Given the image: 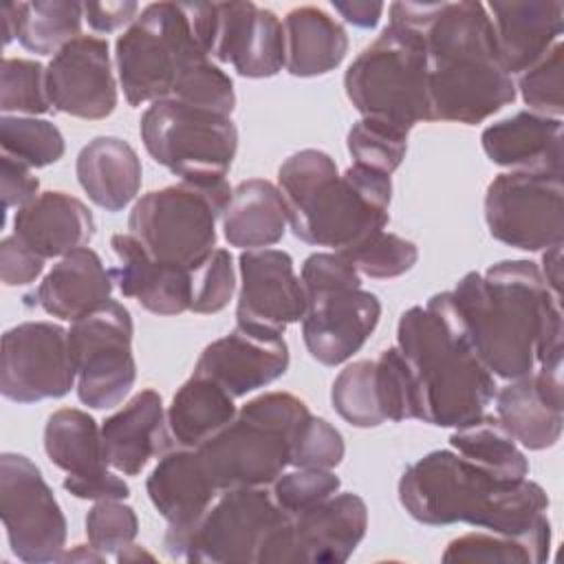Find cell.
Here are the masks:
<instances>
[{"label": "cell", "mask_w": 564, "mask_h": 564, "mask_svg": "<svg viewBox=\"0 0 564 564\" xmlns=\"http://www.w3.org/2000/svg\"><path fill=\"white\" fill-rule=\"evenodd\" d=\"M469 341L485 368L500 379L562 370V311L529 260H502L485 273L469 271L449 291Z\"/></svg>", "instance_id": "1"}, {"label": "cell", "mask_w": 564, "mask_h": 564, "mask_svg": "<svg viewBox=\"0 0 564 564\" xmlns=\"http://www.w3.org/2000/svg\"><path fill=\"white\" fill-rule=\"evenodd\" d=\"M390 22L419 31L423 40L430 121L476 126L513 104L516 82L500 64L485 4L394 2Z\"/></svg>", "instance_id": "2"}, {"label": "cell", "mask_w": 564, "mask_h": 564, "mask_svg": "<svg viewBox=\"0 0 564 564\" xmlns=\"http://www.w3.org/2000/svg\"><path fill=\"white\" fill-rule=\"evenodd\" d=\"M399 500L421 524L465 522L524 540L538 551L540 562L549 560V496L527 476L500 478L454 449H434L405 467Z\"/></svg>", "instance_id": "3"}, {"label": "cell", "mask_w": 564, "mask_h": 564, "mask_svg": "<svg viewBox=\"0 0 564 564\" xmlns=\"http://www.w3.org/2000/svg\"><path fill=\"white\" fill-rule=\"evenodd\" d=\"M397 348L412 375L414 419L460 427L491 405L496 377L478 359L449 291L401 313Z\"/></svg>", "instance_id": "4"}, {"label": "cell", "mask_w": 564, "mask_h": 564, "mask_svg": "<svg viewBox=\"0 0 564 564\" xmlns=\"http://www.w3.org/2000/svg\"><path fill=\"white\" fill-rule=\"evenodd\" d=\"M278 189L286 203L293 236L313 247L348 251L390 220L388 174L357 163L339 174L335 159L315 148L282 161Z\"/></svg>", "instance_id": "5"}, {"label": "cell", "mask_w": 564, "mask_h": 564, "mask_svg": "<svg viewBox=\"0 0 564 564\" xmlns=\"http://www.w3.org/2000/svg\"><path fill=\"white\" fill-rule=\"evenodd\" d=\"M308 414L300 397L264 392L194 449L218 491L267 487L291 465L293 438Z\"/></svg>", "instance_id": "6"}, {"label": "cell", "mask_w": 564, "mask_h": 564, "mask_svg": "<svg viewBox=\"0 0 564 564\" xmlns=\"http://www.w3.org/2000/svg\"><path fill=\"white\" fill-rule=\"evenodd\" d=\"M344 90L355 110L410 132L430 121L427 59L419 31L390 22L348 66Z\"/></svg>", "instance_id": "7"}, {"label": "cell", "mask_w": 564, "mask_h": 564, "mask_svg": "<svg viewBox=\"0 0 564 564\" xmlns=\"http://www.w3.org/2000/svg\"><path fill=\"white\" fill-rule=\"evenodd\" d=\"M209 55L200 46L187 2H152L115 42L119 84L130 106L167 99L176 82Z\"/></svg>", "instance_id": "8"}, {"label": "cell", "mask_w": 564, "mask_h": 564, "mask_svg": "<svg viewBox=\"0 0 564 564\" xmlns=\"http://www.w3.org/2000/svg\"><path fill=\"white\" fill-rule=\"evenodd\" d=\"M139 134L148 154L181 181L198 187L227 183L238 150V130L229 115L159 99L141 115Z\"/></svg>", "instance_id": "9"}, {"label": "cell", "mask_w": 564, "mask_h": 564, "mask_svg": "<svg viewBox=\"0 0 564 564\" xmlns=\"http://www.w3.org/2000/svg\"><path fill=\"white\" fill-rule=\"evenodd\" d=\"M234 187L176 183L143 194L128 218L130 234L165 264L194 271L216 249V218L223 216Z\"/></svg>", "instance_id": "10"}, {"label": "cell", "mask_w": 564, "mask_h": 564, "mask_svg": "<svg viewBox=\"0 0 564 564\" xmlns=\"http://www.w3.org/2000/svg\"><path fill=\"white\" fill-rule=\"evenodd\" d=\"M284 516L264 487L225 489L183 535L163 538V546L174 560L258 564L267 535Z\"/></svg>", "instance_id": "11"}, {"label": "cell", "mask_w": 564, "mask_h": 564, "mask_svg": "<svg viewBox=\"0 0 564 564\" xmlns=\"http://www.w3.org/2000/svg\"><path fill=\"white\" fill-rule=\"evenodd\" d=\"M130 311L110 300L68 328L70 357L77 372V397L93 410L119 405L134 386L137 361L132 355Z\"/></svg>", "instance_id": "12"}, {"label": "cell", "mask_w": 564, "mask_h": 564, "mask_svg": "<svg viewBox=\"0 0 564 564\" xmlns=\"http://www.w3.org/2000/svg\"><path fill=\"white\" fill-rule=\"evenodd\" d=\"M196 37L209 59L231 64L240 77L264 79L286 64L280 18L253 2H187Z\"/></svg>", "instance_id": "13"}, {"label": "cell", "mask_w": 564, "mask_h": 564, "mask_svg": "<svg viewBox=\"0 0 564 564\" xmlns=\"http://www.w3.org/2000/svg\"><path fill=\"white\" fill-rule=\"evenodd\" d=\"M489 234L522 251H546L564 240L562 174L509 170L487 185Z\"/></svg>", "instance_id": "14"}, {"label": "cell", "mask_w": 564, "mask_h": 564, "mask_svg": "<svg viewBox=\"0 0 564 564\" xmlns=\"http://www.w3.org/2000/svg\"><path fill=\"white\" fill-rule=\"evenodd\" d=\"M0 518L18 560L59 562L68 524L40 467L24 454L0 456Z\"/></svg>", "instance_id": "15"}, {"label": "cell", "mask_w": 564, "mask_h": 564, "mask_svg": "<svg viewBox=\"0 0 564 564\" xmlns=\"http://www.w3.org/2000/svg\"><path fill=\"white\" fill-rule=\"evenodd\" d=\"M77 383L68 330L53 322H22L2 335L0 392L15 403L62 399Z\"/></svg>", "instance_id": "16"}, {"label": "cell", "mask_w": 564, "mask_h": 564, "mask_svg": "<svg viewBox=\"0 0 564 564\" xmlns=\"http://www.w3.org/2000/svg\"><path fill=\"white\" fill-rule=\"evenodd\" d=\"M302 337L313 359L324 366L348 361L375 333L381 302L361 286H335L306 293Z\"/></svg>", "instance_id": "17"}, {"label": "cell", "mask_w": 564, "mask_h": 564, "mask_svg": "<svg viewBox=\"0 0 564 564\" xmlns=\"http://www.w3.org/2000/svg\"><path fill=\"white\" fill-rule=\"evenodd\" d=\"M51 108L77 119H106L117 108V82L108 42L79 35L55 53L46 66Z\"/></svg>", "instance_id": "18"}, {"label": "cell", "mask_w": 564, "mask_h": 564, "mask_svg": "<svg viewBox=\"0 0 564 564\" xmlns=\"http://www.w3.org/2000/svg\"><path fill=\"white\" fill-rule=\"evenodd\" d=\"M289 361V346L282 333L236 322L231 333L205 346L194 375L216 381L238 399L280 379Z\"/></svg>", "instance_id": "19"}, {"label": "cell", "mask_w": 564, "mask_h": 564, "mask_svg": "<svg viewBox=\"0 0 564 564\" xmlns=\"http://www.w3.org/2000/svg\"><path fill=\"white\" fill-rule=\"evenodd\" d=\"M240 291L236 322L284 333L304 319L306 291L295 273L293 258L282 249H249L238 258Z\"/></svg>", "instance_id": "20"}, {"label": "cell", "mask_w": 564, "mask_h": 564, "mask_svg": "<svg viewBox=\"0 0 564 564\" xmlns=\"http://www.w3.org/2000/svg\"><path fill=\"white\" fill-rule=\"evenodd\" d=\"M562 390V370H533L496 390V416L522 447H553L564 425Z\"/></svg>", "instance_id": "21"}, {"label": "cell", "mask_w": 564, "mask_h": 564, "mask_svg": "<svg viewBox=\"0 0 564 564\" xmlns=\"http://www.w3.org/2000/svg\"><path fill=\"white\" fill-rule=\"evenodd\" d=\"M289 518L293 564H341L355 553L368 529V507L352 491L333 494Z\"/></svg>", "instance_id": "22"}, {"label": "cell", "mask_w": 564, "mask_h": 564, "mask_svg": "<svg viewBox=\"0 0 564 564\" xmlns=\"http://www.w3.org/2000/svg\"><path fill=\"white\" fill-rule=\"evenodd\" d=\"M110 247L119 264L110 269L123 297L154 315H181L192 306V271L154 260L132 234H115Z\"/></svg>", "instance_id": "23"}, {"label": "cell", "mask_w": 564, "mask_h": 564, "mask_svg": "<svg viewBox=\"0 0 564 564\" xmlns=\"http://www.w3.org/2000/svg\"><path fill=\"white\" fill-rule=\"evenodd\" d=\"M104 454L110 469L137 476L150 458L170 447V427L161 394L152 388L137 392L101 423Z\"/></svg>", "instance_id": "24"}, {"label": "cell", "mask_w": 564, "mask_h": 564, "mask_svg": "<svg viewBox=\"0 0 564 564\" xmlns=\"http://www.w3.org/2000/svg\"><path fill=\"white\" fill-rule=\"evenodd\" d=\"M502 68L513 77L535 64L564 31L562 0H522L485 4Z\"/></svg>", "instance_id": "25"}, {"label": "cell", "mask_w": 564, "mask_h": 564, "mask_svg": "<svg viewBox=\"0 0 564 564\" xmlns=\"http://www.w3.org/2000/svg\"><path fill=\"white\" fill-rule=\"evenodd\" d=\"M112 273L104 267L99 253L82 247L59 258L24 300L29 306L35 304L44 313L73 324L108 304L112 300Z\"/></svg>", "instance_id": "26"}, {"label": "cell", "mask_w": 564, "mask_h": 564, "mask_svg": "<svg viewBox=\"0 0 564 564\" xmlns=\"http://www.w3.org/2000/svg\"><path fill=\"white\" fill-rule=\"evenodd\" d=\"M145 489L154 509L167 520L163 538L183 535L220 494L194 447H176L161 454L145 480Z\"/></svg>", "instance_id": "27"}, {"label": "cell", "mask_w": 564, "mask_h": 564, "mask_svg": "<svg viewBox=\"0 0 564 564\" xmlns=\"http://www.w3.org/2000/svg\"><path fill=\"white\" fill-rule=\"evenodd\" d=\"M491 163L520 172L562 174V119L520 110L480 134Z\"/></svg>", "instance_id": "28"}, {"label": "cell", "mask_w": 564, "mask_h": 564, "mask_svg": "<svg viewBox=\"0 0 564 564\" xmlns=\"http://www.w3.org/2000/svg\"><path fill=\"white\" fill-rule=\"evenodd\" d=\"M13 234L44 260L64 258L90 242L95 218L79 198L51 189L15 212Z\"/></svg>", "instance_id": "29"}, {"label": "cell", "mask_w": 564, "mask_h": 564, "mask_svg": "<svg viewBox=\"0 0 564 564\" xmlns=\"http://www.w3.org/2000/svg\"><path fill=\"white\" fill-rule=\"evenodd\" d=\"M75 172L88 198L97 207L115 214L137 198L143 167L137 150L128 141L104 134L79 150Z\"/></svg>", "instance_id": "30"}, {"label": "cell", "mask_w": 564, "mask_h": 564, "mask_svg": "<svg viewBox=\"0 0 564 564\" xmlns=\"http://www.w3.org/2000/svg\"><path fill=\"white\" fill-rule=\"evenodd\" d=\"M223 236L238 249H267L282 240L289 212L278 189L267 178L240 181L220 216Z\"/></svg>", "instance_id": "31"}, {"label": "cell", "mask_w": 564, "mask_h": 564, "mask_svg": "<svg viewBox=\"0 0 564 564\" xmlns=\"http://www.w3.org/2000/svg\"><path fill=\"white\" fill-rule=\"evenodd\" d=\"M284 68L293 77H317L335 70L348 53L346 29L324 9L304 4L291 9L284 20Z\"/></svg>", "instance_id": "32"}, {"label": "cell", "mask_w": 564, "mask_h": 564, "mask_svg": "<svg viewBox=\"0 0 564 564\" xmlns=\"http://www.w3.org/2000/svg\"><path fill=\"white\" fill-rule=\"evenodd\" d=\"M2 42H18L35 55H55L82 35L84 4L73 0L7 2L0 7Z\"/></svg>", "instance_id": "33"}, {"label": "cell", "mask_w": 564, "mask_h": 564, "mask_svg": "<svg viewBox=\"0 0 564 564\" xmlns=\"http://www.w3.org/2000/svg\"><path fill=\"white\" fill-rule=\"evenodd\" d=\"M236 416L234 397L216 381L192 375L165 412L170 436L178 447H196Z\"/></svg>", "instance_id": "34"}, {"label": "cell", "mask_w": 564, "mask_h": 564, "mask_svg": "<svg viewBox=\"0 0 564 564\" xmlns=\"http://www.w3.org/2000/svg\"><path fill=\"white\" fill-rule=\"evenodd\" d=\"M44 452L68 478H88L108 471L101 427L77 408L55 410L44 425Z\"/></svg>", "instance_id": "35"}, {"label": "cell", "mask_w": 564, "mask_h": 564, "mask_svg": "<svg viewBox=\"0 0 564 564\" xmlns=\"http://www.w3.org/2000/svg\"><path fill=\"white\" fill-rule=\"evenodd\" d=\"M449 445L460 456L500 478H524L529 474L524 452L494 414H482L467 425L454 427L449 434Z\"/></svg>", "instance_id": "36"}, {"label": "cell", "mask_w": 564, "mask_h": 564, "mask_svg": "<svg viewBox=\"0 0 564 564\" xmlns=\"http://www.w3.org/2000/svg\"><path fill=\"white\" fill-rule=\"evenodd\" d=\"M2 154L24 163L26 167H46L64 156V134L53 121L37 117L2 115L0 117Z\"/></svg>", "instance_id": "37"}, {"label": "cell", "mask_w": 564, "mask_h": 564, "mask_svg": "<svg viewBox=\"0 0 564 564\" xmlns=\"http://www.w3.org/2000/svg\"><path fill=\"white\" fill-rule=\"evenodd\" d=\"M330 401L335 412L355 427H377L386 423L377 392L375 359L348 364L333 381Z\"/></svg>", "instance_id": "38"}, {"label": "cell", "mask_w": 564, "mask_h": 564, "mask_svg": "<svg viewBox=\"0 0 564 564\" xmlns=\"http://www.w3.org/2000/svg\"><path fill=\"white\" fill-rule=\"evenodd\" d=\"M0 110L2 115L35 117L51 108L46 95V68L35 59L4 57L0 66Z\"/></svg>", "instance_id": "39"}, {"label": "cell", "mask_w": 564, "mask_h": 564, "mask_svg": "<svg viewBox=\"0 0 564 564\" xmlns=\"http://www.w3.org/2000/svg\"><path fill=\"white\" fill-rule=\"evenodd\" d=\"M346 148L357 165L392 174L408 150V134L375 119L361 117L355 121L346 137Z\"/></svg>", "instance_id": "40"}, {"label": "cell", "mask_w": 564, "mask_h": 564, "mask_svg": "<svg viewBox=\"0 0 564 564\" xmlns=\"http://www.w3.org/2000/svg\"><path fill=\"white\" fill-rule=\"evenodd\" d=\"M341 256H346L361 275L390 280L408 273L416 264L419 247L408 238L381 229L357 247L341 251Z\"/></svg>", "instance_id": "41"}, {"label": "cell", "mask_w": 564, "mask_h": 564, "mask_svg": "<svg viewBox=\"0 0 564 564\" xmlns=\"http://www.w3.org/2000/svg\"><path fill=\"white\" fill-rule=\"evenodd\" d=\"M516 90L529 110L562 119L564 112V44L555 42L535 64L518 75Z\"/></svg>", "instance_id": "42"}, {"label": "cell", "mask_w": 564, "mask_h": 564, "mask_svg": "<svg viewBox=\"0 0 564 564\" xmlns=\"http://www.w3.org/2000/svg\"><path fill=\"white\" fill-rule=\"evenodd\" d=\"M167 99H176L189 106L207 108L220 115H231L236 106V93L231 77L214 64L209 57L192 66L174 86Z\"/></svg>", "instance_id": "43"}, {"label": "cell", "mask_w": 564, "mask_h": 564, "mask_svg": "<svg viewBox=\"0 0 564 564\" xmlns=\"http://www.w3.org/2000/svg\"><path fill=\"white\" fill-rule=\"evenodd\" d=\"M443 562H505V564H542L538 551L518 538L500 533H467L452 540Z\"/></svg>", "instance_id": "44"}, {"label": "cell", "mask_w": 564, "mask_h": 564, "mask_svg": "<svg viewBox=\"0 0 564 564\" xmlns=\"http://www.w3.org/2000/svg\"><path fill=\"white\" fill-rule=\"evenodd\" d=\"M139 520L130 505L123 500H95L86 513V538L104 555H117L134 542Z\"/></svg>", "instance_id": "45"}, {"label": "cell", "mask_w": 564, "mask_h": 564, "mask_svg": "<svg viewBox=\"0 0 564 564\" xmlns=\"http://www.w3.org/2000/svg\"><path fill=\"white\" fill-rule=\"evenodd\" d=\"M236 291L234 260L227 249H214L192 271V306L198 315H212L223 311Z\"/></svg>", "instance_id": "46"}, {"label": "cell", "mask_w": 564, "mask_h": 564, "mask_svg": "<svg viewBox=\"0 0 564 564\" xmlns=\"http://www.w3.org/2000/svg\"><path fill=\"white\" fill-rule=\"evenodd\" d=\"M379 403L386 421L414 419V383L408 364L397 346L379 352L375 359Z\"/></svg>", "instance_id": "47"}, {"label": "cell", "mask_w": 564, "mask_h": 564, "mask_svg": "<svg viewBox=\"0 0 564 564\" xmlns=\"http://www.w3.org/2000/svg\"><path fill=\"white\" fill-rule=\"evenodd\" d=\"M341 432L322 416L308 414L291 445V465L306 469H333L344 458Z\"/></svg>", "instance_id": "48"}, {"label": "cell", "mask_w": 564, "mask_h": 564, "mask_svg": "<svg viewBox=\"0 0 564 564\" xmlns=\"http://www.w3.org/2000/svg\"><path fill=\"white\" fill-rule=\"evenodd\" d=\"M337 489L339 478L330 469L295 467L289 474H280L271 482V496L275 505L289 516L319 505L328 496L337 494Z\"/></svg>", "instance_id": "49"}, {"label": "cell", "mask_w": 564, "mask_h": 564, "mask_svg": "<svg viewBox=\"0 0 564 564\" xmlns=\"http://www.w3.org/2000/svg\"><path fill=\"white\" fill-rule=\"evenodd\" d=\"M300 280L306 293L335 286H361V273L346 256L337 251L311 253L302 264Z\"/></svg>", "instance_id": "50"}, {"label": "cell", "mask_w": 564, "mask_h": 564, "mask_svg": "<svg viewBox=\"0 0 564 564\" xmlns=\"http://www.w3.org/2000/svg\"><path fill=\"white\" fill-rule=\"evenodd\" d=\"M44 258L29 249L15 234L0 242V280L4 286H26L44 271Z\"/></svg>", "instance_id": "51"}, {"label": "cell", "mask_w": 564, "mask_h": 564, "mask_svg": "<svg viewBox=\"0 0 564 564\" xmlns=\"http://www.w3.org/2000/svg\"><path fill=\"white\" fill-rule=\"evenodd\" d=\"M0 187L4 209H20L40 196V181L31 174V167L7 154L0 156Z\"/></svg>", "instance_id": "52"}, {"label": "cell", "mask_w": 564, "mask_h": 564, "mask_svg": "<svg viewBox=\"0 0 564 564\" xmlns=\"http://www.w3.org/2000/svg\"><path fill=\"white\" fill-rule=\"evenodd\" d=\"M64 489L82 500H126L130 487L115 471H104L88 478H64Z\"/></svg>", "instance_id": "53"}, {"label": "cell", "mask_w": 564, "mask_h": 564, "mask_svg": "<svg viewBox=\"0 0 564 564\" xmlns=\"http://www.w3.org/2000/svg\"><path fill=\"white\" fill-rule=\"evenodd\" d=\"M139 4L132 0L123 2H84V20L97 33H112L121 26H130L139 15Z\"/></svg>", "instance_id": "54"}, {"label": "cell", "mask_w": 564, "mask_h": 564, "mask_svg": "<svg viewBox=\"0 0 564 564\" xmlns=\"http://www.w3.org/2000/svg\"><path fill=\"white\" fill-rule=\"evenodd\" d=\"M333 9L352 26L357 29H372L377 26L383 4L381 2H364V0H352V2H333Z\"/></svg>", "instance_id": "55"}, {"label": "cell", "mask_w": 564, "mask_h": 564, "mask_svg": "<svg viewBox=\"0 0 564 564\" xmlns=\"http://www.w3.org/2000/svg\"><path fill=\"white\" fill-rule=\"evenodd\" d=\"M540 273L546 280L549 289L560 295V289H562V245H555V247H551L542 253Z\"/></svg>", "instance_id": "56"}, {"label": "cell", "mask_w": 564, "mask_h": 564, "mask_svg": "<svg viewBox=\"0 0 564 564\" xmlns=\"http://www.w3.org/2000/svg\"><path fill=\"white\" fill-rule=\"evenodd\" d=\"M106 555L99 553L93 544L86 546V544H77L73 551L68 553H62L59 562H104Z\"/></svg>", "instance_id": "57"}, {"label": "cell", "mask_w": 564, "mask_h": 564, "mask_svg": "<svg viewBox=\"0 0 564 564\" xmlns=\"http://www.w3.org/2000/svg\"><path fill=\"white\" fill-rule=\"evenodd\" d=\"M141 557L154 560L148 551H143V549L137 546V544H128L126 549H121V551L117 553V562H137V560H141Z\"/></svg>", "instance_id": "58"}]
</instances>
